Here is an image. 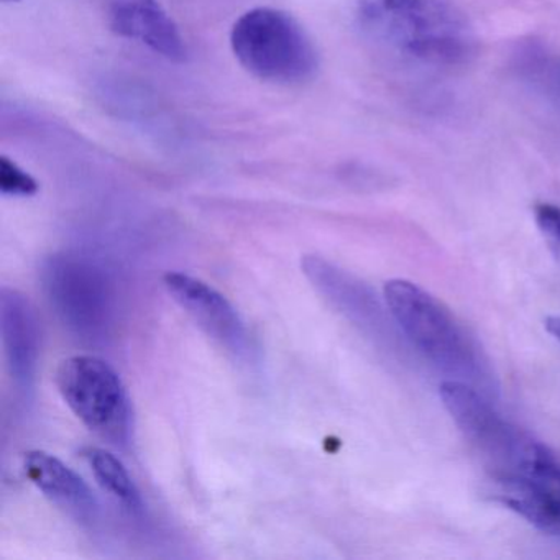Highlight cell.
Instances as JSON below:
<instances>
[{
	"label": "cell",
	"mask_w": 560,
	"mask_h": 560,
	"mask_svg": "<svg viewBox=\"0 0 560 560\" xmlns=\"http://www.w3.org/2000/svg\"><path fill=\"white\" fill-rule=\"evenodd\" d=\"M357 24L376 47L406 61L454 68L477 55L474 25L455 0H359Z\"/></svg>",
	"instance_id": "6da1fadb"
},
{
	"label": "cell",
	"mask_w": 560,
	"mask_h": 560,
	"mask_svg": "<svg viewBox=\"0 0 560 560\" xmlns=\"http://www.w3.org/2000/svg\"><path fill=\"white\" fill-rule=\"evenodd\" d=\"M383 294L406 339L435 369L478 389L487 385L490 372L477 343L438 298L408 280H389Z\"/></svg>",
	"instance_id": "7a4b0ae2"
},
{
	"label": "cell",
	"mask_w": 560,
	"mask_h": 560,
	"mask_svg": "<svg viewBox=\"0 0 560 560\" xmlns=\"http://www.w3.org/2000/svg\"><path fill=\"white\" fill-rule=\"evenodd\" d=\"M231 48L241 67L265 83L301 84L319 68V57L303 25L287 12L255 8L235 21Z\"/></svg>",
	"instance_id": "3957f363"
},
{
	"label": "cell",
	"mask_w": 560,
	"mask_h": 560,
	"mask_svg": "<svg viewBox=\"0 0 560 560\" xmlns=\"http://www.w3.org/2000/svg\"><path fill=\"white\" fill-rule=\"evenodd\" d=\"M442 405L465 441L480 455L494 481L516 474L539 447L529 434L508 422L475 386L458 380L442 383Z\"/></svg>",
	"instance_id": "277c9868"
},
{
	"label": "cell",
	"mask_w": 560,
	"mask_h": 560,
	"mask_svg": "<svg viewBox=\"0 0 560 560\" xmlns=\"http://www.w3.org/2000/svg\"><path fill=\"white\" fill-rule=\"evenodd\" d=\"M68 408L97 438L126 445L132 434V406L119 373L100 357L73 355L57 370Z\"/></svg>",
	"instance_id": "5b68a950"
},
{
	"label": "cell",
	"mask_w": 560,
	"mask_h": 560,
	"mask_svg": "<svg viewBox=\"0 0 560 560\" xmlns=\"http://www.w3.org/2000/svg\"><path fill=\"white\" fill-rule=\"evenodd\" d=\"M44 284L51 306L78 336H106L113 323L114 296L109 278L81 257L55 255L45 264Z\"/></svg>",
	"instance_id": "8992f818"
},
{
	"label": "cell",
	"mask_w": 560,
	"mask_h": 560,
	"mask_svg": "<svg viewBox=\"0 0 560 560\" xmlns=\"http://www.w3.org/2000/svg\"><path fill=\"white\" fill-rule=\"evenodd\" d=\"M498 500L542 533L560 537V462L540 444L533 457L498 480Z\"/></svg>",
	"instance_id": "52a82bcc"
},
{
	"label": "cell",
	"mask_w": 560,
	"mask_h": 560,
	"mask_svg": "<svg viewBox=\"0 0 560 560\" xmlns=\"http://www.w3.org/2000/svg\"><path fill=\"white\" fill-rule=\"evenodd\" d=\"M163 281L173 300L211 339L235 357L247 355L250 349L247 329L224 294L199 278L179 271H170Z\"/></svg>",
	"instance_id": "ba28073f"
},
{
	"label": "cell",
	"mask_w": 560,
	"mask_h": 560,
	"mask_svg": "<svg viewBox=\"0 0 560 560\" xmlns=\"http://www.w3.org/2000/svg\"><path fill=\"white\" fill-rule=\"evenodd\" d=\"M109 22L119 37L140 42L173 63L188 60L185 38L159 0H116Z\"/></svg>",
	"instance_id": "9c48e42d"
},
{
	"label": "cell",
	"mask_w": 560,
	"mask_h": 560,
	"mask_svg": "<svg viewBox=\"0 0 560 560\" xmlns=\"http://www.w3.org/2000/svg\"><path fill=\"white\" fill-rule=\"evenodd\" d=\"M0 323L9 372L15 385L28 392L34 386L40 350V326L35 307L24 294L4 288L0 296Z\"/></svg>",
	"instance_id": "30bf717a"
},
{
	"label": "cell",
	"mask_w": 560,
	"mask_h": 560,
	"mask_svg": "<svg viewBox=\"0 0 560 560\" xmlns=\"http://www.w3.org/2000/svg\"><path fill=\"white\" fill-rule=\"evenodd\" d=\"M28 480L50 498L57 506L81 523H93L97 516V500L86 481L65 465L60 458L44 451L24 455Z\"/></svg>",
	"instance_id": "8fae6325"
},
{
	"label": "cell",
	"mask_w": 560,
	"mask_h": 560,
	"mask_svg": "<svg viewBox=\"0 0 560 560\" xmlns=\"http://www.w3.org/2000/svg\"><path fill=\"white\" fill-rule=\"evenodd\" d=\"M303 267L310 280L343 313H349L353 319L366 326L380 323V307L375 298L355 278L320 260L319 257L304 258Z\"/></svg>",
	"instance_id": "7c38bea8"
},
{
	"label": "cell",
	"mask_w": 560,
	"mask_h": 560,
	"mask_svg": "<svg viewBox=\"0 0 560 560\" xmlns=\"http://www.w3.org/2000/svg\"><path fill=\"white\" fill-rule=\"evenodd\" d=\"M83 455L103 490L116 498L130 513H140L143 510L139 488L133 483L129 471L116 455L100 447L86 448Z\"/></svg>",
	"instance_id": "4fadbf2b"
},
{
	"label": "cell",
	"mask_w": 560,
	"mask_h": 560,
	"mask_svg": "<svg viewBox=\"0 0 560 560\" xmlns=\"http://www.w3.org/2000/svg\"><path fill=\"white\" fill-rule=\"evenodd\" d=\"M0 191L14 198H31L38 192V183L34 176L22 170L14 160L0 159Z\"/></svg>",
	"instance_id": "5bb4252c"
},
{
	"label": "cell",
	"mask_w": 560,
	"mask_h": 560,
	"mask_svg": "<svg viewBox=\"0 0 560 560\" xmlns=\"http://www.w3.org/2000/svg\"><path fill=\"white\" fill-rule=\"evenodd\" d=\"M534 218L537 228L560 258V208L553 205H537Z\"/></svg>",
	"instance_id": "9a60e30c"
},
{
	"label": "cell",
	"mask_w": 560,
	"mask_h": 560,
	"mask_svg": "<svg viewBox=\"0 0 560 560\" xmlns=\"http://www.w3.org/2000/svg\"><path fill=\"white\" fill-rule=\"evenodd\" d=\"M546 329L553 339L560 342V316H549L546 319Z\"/></svg>",
	"instance_id": "2e32d148"
},
{
	"label": "cell",
	"mask_w": 560,
	"mask_h": 560,
	"mask_svg": "<svg viewBox=\"0 0 560 560\" xmlns=\"http://www.w3.org/2000/svg\"><path fill=\"white\" fill-rule=\"evenodd\" d=\"M5 4H14V2H22V0H2Z\"/></svg>",
	"instance_id": "e0dca14e"
}]
</instances>
